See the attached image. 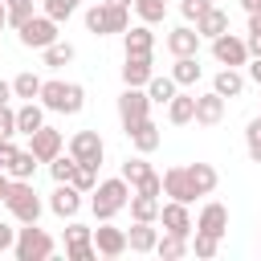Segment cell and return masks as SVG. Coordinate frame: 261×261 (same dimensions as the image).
Listing matches in <instances>:
<instances>
[{
    "instance_id": "6da1fadb",
    "label": "cell",
    "mask_w": 261,
    "mask_h": 261,
    "mask_svg": "<svg viewBox=\"0 0 261 261\" xmlns=\"http://www.w3.org/2000/svg\"><path fill=\"white\" fill-rule=\"evenodd\" d=\"M41 106L57 114H77L86 106V90L77 82H45L41 86Z\"/></svg>"
},
{
    "instance_id": "7a4b0ae2",
    "label": "cell",
    "mask_w": 261,
    "mask_h": 261,
    "mask_svg": "<svg viewBox=\"0 0 261 261\" xmlns=\"http://www.w3.org/2000/svg\"><path fill=\"white\" fill-rule=\"evenodd\" d=\"M130 184L122 179V175H114V179H102L98 188H94V216L98 220H110L114 212H122L126 204H130Z\"/></svg>"
},
{
    "instance_id": "3957f363",
    "label": "cell",
    "mask_w": 261,
    "mask_h": 261,
    "mask_svg": "<svg viewBox=\"0 0 261 261\" xmlns=\"http://www.w3.org/2000/svg\"><path fill=\"white\" fill-rule=\"evenodd\" d=\"M4 208H8L20 224H37V220H41V200H37L33 179H12V184H8V196H4Z\"/></svg>"
},
{
    "instance_id": "277c9868",
    "label": "cell",
    "mask_w": 261,
    "mask_h": 261,
    "mask_svg": "<svg viewBox=\"0 0 261 261\" xmlns=\"http://www.w3.org/2000/svg\"><path fill=\"white\" fill-rule=\"evenodd\" d=\"M53 237L45 232V228H37V224H24V228H16V245H12V253H16V261H45V257H53Z\"/></svg>"
},
{
    "instance_id": "5b68a950",
    "label": "cell",
    "mask_w": 261,
    "mask_h": 261,
    "mask_svg": "<svg viewBox=\"0 0 261 261\" xmlns=\"http://www.w3.org/2000/svg\"><path fill=\"white\" fill-rule=\"evenodd\" d=\"M86 29L90 33H98V37H106V33H126L130 29V16H126V8L122 4H94L90 12H86Z\"/></svg>"
},
{
    "instance_id": "8992f818",
    "label": "cell",
    "mask_w": 261,
    "mask_h": 261,
    "mask_svg": "<svg viewBox=\"0 0 261 261\" xmlns=\"http://www.w3.org/2000/svg\"><path fill=\"white\" fill-rule=\"evenodd\" d=\"M57 41V20L53 16H29L20 24V45L24 49H49Z\"/></svg>"
},
{
    "instance_id": "52a82bcc",
    "label": "cell",
    "mask_w": 261,
    "mask_h": 261,
    "mask_svg": "<svg viewBox=\"0 0 261 261\" xmlns=\"http://www.w3.org/2000/svg\"><path fill=\"white\" fill-rule=\"evenodd\" d=\"M118 118H122V130H130L135 122L151 118V98H147L139 86H126L122 98H118Z\"/></svg>"
},
{
    "instance_id": "ba28073f",
    "label": "cell",
    "mask_w": 261,
    "mask_h": 261,
    "mask_svg": "<svg viewBox=\"0 0 261 261\" xmlns=\"http://www.w3.org/2000/svg\"><path fill=\"white\" fill-rule=\"evenodd\" d=\"M69 155H73L77 163H90V167H98V163H102V155H106V147H102V135H98V130H77V135L69 139Z\"/></svg>"
},
{
    "instance_id": "9c48e42d",
    "label": "cell",
    "mask_w": 261,
    "mask_h": 261,
    "mask_svg": "<svg viewBox=\"0 0 261 261\" xmlns=\"http://www.w3.org/2000/svg\"><path fill=\"white\" fill-rule=\"evenodd\" d=\"M212 57H216L220 65H245V61H249V41H241V37H232V33H220V37L212 41Z\"/></svg>"
},
{
    "instance_id": "30bf717a",
    "label": "cell",
    "mask_w": 261,
    "mask_h": 261,
    "mask_svg": "<svg viewBox=\"0 0 261 261\" xmlns=\"http://www.w3.org/2000/svg\"><path fill=\"white\" fill-rule=\"evenodd\" d=\"M159 220H163L167 232H179V237H192V232H196V220H192L188 204H179V200L163 204V208H159Z\"/></svg>"
},
{
    "instance_id": "8fae6325",
    "label": "cell",
    "mask_w": 261,
    "mask_h": 261,
    "mask_svg": "<svg viewBox=\"0 0 261 261\" xmlns=\"http://www.w3.org/2000/svg\"><path fill=\"white\" fill-rule=\"evenodd\" d=\"M29 139H33V143H29V151H33L41 163H53V159L61 155V130H53V126H41V130H33Z\"/></svg>"
},
{
    "instance_id": "7c38bea8",
    "label": "cell",
    "mask_w": 261,
    "mask_h": 261,
    "mask_svg": "<svg viewBox=\"0 0 261 261\" xmlns=\"http://www.w3.org/2000/svg\"><path fill=\"white\" fill-rule=\"evenodd\" d=\"M94 249H98L102 257H122L130 245H126V232H122V228H114V224L102 220V228H94Z\"/></svg>"
},
{
    "instance_id": "4fadbf2b",
    "label": "cell",
    "mask_w": 261,
    "mask_h": 261,
    "mask_svg": "<svg viewBox=\"0 0 261 261\" xmlns=\"http://www.w3.org/2000/svg\"><path fill=\"white\" fill-rule=\"evenodd\" d=\"M163 192H167L171 200H179V204H192V200H196V188H192V179H188V167H167V171H163Z\"/></svg>"
},
{
    "instance_id": "5bb4252c",
    "label": "cell",
    "mask_w": 261,
    "mask_h": 261,
    "mask_svg": "<svg viewBox=\"0 0 261 261\" xmlns=\"http://www.w3.org/2000/svg\"><path fill=\"white\" fill-rule=\"evenodd\" d=\"M49 208H53L61 220H73V216H77V208H82V192H77L73 184H57V188H53V196H49Z\"/></svg>"
},
{
    "instance_id": "9a60e30c",
    "label": "cell",
    "mask_w": 261,
    "mask_h": 261,
    "mask_svg": "<svg viewBox=\"0 0 261 261\" xmlns=\"http://www.w3.org/2000/svg\"><path fill=\"white\" fill-rule=\"evenodd\" d=\"M196 228H200V232H212V237H224V232H228V208L216 204V200H208V204L200 208V216H196Z\"/></svg>"
},
{
    "instance_id": "2e32d148",
    "label": "cell",
    "mask_w": 261,
    "mask_h": 261,
    "mask_svg": "<svg viewBox=\"0 0 261 261\" xmlns=\"http://www.w3.org/2000/svg\"><path fill=\"white\" fill-rule=\"evenodd\" d=\"M151 77H155V69H151V53H126L122 82H126V86H147Z\"/></svg>"
},
{
    "instance_id": "e0dca14e",
    "label": "cell",
    "mask_w": 261,
    "mask_h": 261,
    "mask_svg": "<svg viewBox=\"0 0 261 261\" xmlns=\"http://www.w3.org/2000/svg\"><path fill=\"white\" fill-rule=\"evenodd\" d=\"M167 49H171L175 57H196V49H200V33H196L192 24H179V29L167 33Z\"/></svg>"
},
{
    "instance_id": "ac0fdd59",
    "label": "cell",
    "mask_w": 261,
    "mask_h": 261,
    "mask_svg": "<svg viewBox=\"0 0 261 261\" xmlns=\"http://www.w3.org/2000/svg\"><path fill=\"white\" fill-rule=\"evenodd\" d=\"M224 118V98L212 90V94H196V122L200 126H216Z\"/></svg>"
},
{
    "instance_id": "d6986e66",
    "label": "cell",
    "mask_w": 261,
    "mask_h": 261,
    "mask_svg": "<svg viewBox=\"0 0 261 261\" xmlns=\"http://www.w3.org/2000/svg\"><path fill=\"white\" fill-rule=\"evenodd\" d=\"M151 224H155V220H135V224L126 228V245H130V253H155L159 232H155Z\"/></svg>"
},
{
    "instance_id": "ffe728a7",
    "label": "cell",
    "mask_w": 261,
    "mask_h": 261,
    "mask_svg": "<svg viewBox=\"0 0 261 261\" xmlns=\"http://www.w3.org/2000/svg\"><path fill=\"white\" fill-rule=\"evenodd\" d=\"M167 122H171V126L196 122V94H175V98L167 102Z\"/></svg>"
},
{
    "instance_id": "44dd1931",
    "label": "cell",
    "mask_w": 261,
    "mask_h": 261,
    "mask_svg": "<svg viewBox=\"0 0 261 261\" xmlns=\"http://www.w3.org/2000/svg\"><path fill=\"white\" fill-rule=\"evenodd\" d=\"M188 179H192L196 196H212V192H216V184H220V175H216V167H212V163H188Z\"/></svg>"
},
{
    "instance_id": "7402d4cb",
    "label": "cell",
    "mask_w": 261,
    "mask_h": 261,
    "mask_svg": "<svg viewBox=\"0 0 261 261\" xmlns=\"http://www.w3.org/2000/svg\"><path fill=\"white\" fill-rule=\"evenodd\" d=\"M196 33H200V37H208V41H216L220 33H228V12L212 4V8H208L200 20H196Z\"/></svg>"
},
{
    "instance_id": "603a6c76",
    "label": "cell",
    "mask_w": 261,
    "mask_h": 261,
    "mask_svg": "<svg viewBox=\"0 0 261 261\" xmlns=\"http://www.w3.org/2000/svg\"><path fill=\"white\" fill-rule=\"evenodd\" d=\"M126 135H130V143H135V147H139V151H143V155H147V151H155V147H159V126H155V122H151V118H143V122H135V126H130V130H126Z\"/></svg>"
},
{
    "instance_id": "cb8c5ba5",
    "label": "cell",
    "mask_w": 261,
    "mask_h": 261,
    "mask_svg": "<svg viewBox=\"0 0 261 261\" xmlns=\"http://www.w3.org/2000/svg\"><path fill=\"white\" fill-rule=\"evenodd\" d=\"M122 49H126V53H151V49H155V37H151V29H147V24H135V29H126V33H122Z\"/></svg>"
},
{
    "instance_id": "d4e9b609",
    "label": "cell",
    "mask_w": 261,
    "mask_h": 261,
    "mask_svg": "<svg viewBox=\"0 0 261 261\" xmlns=\"http://www.w3.org/2000/svg\"><path fill=\"white\" fill-rule=\"evenodd\" d=\"M212 90H216L220 98H237V94L245 90V77L237 73V65H224V69L216 73V82H212Z\"/></svg>"
},
{
    "instance_id": "484cf974",
    "label": "cell",
    "mask_w": 261,
    "mask_h": 261,
    "mask_svg": "<svg viewBox=\"0 0 261 261\" xmlns=\"http://www.w3.org/2000/svg\"><path fill=\"white\" fill-rule=\"evenodd\" d=\"M159 196H147V192H130V216L135 220H159Z\"/></svg>"
},
{
    "instance_id": "4316f807",
    "label": "cell",
    "mask_w": 261,
    "mask_h": 261,
    "mask_svg": "<svg viewBox=\"0 0 261 261\" xmlns=\"http://www.w3.org/2000/svg\"><path fill=\"white\" fill-rule=\"evenodd\" d=\"M192 245H188V237H179V232H163L159 241H155V253L163 257V261H175V257H184Z\"/></svg>"
},
{
    "instance_id": "83f0119b",
    "label": "cell",
    "mask_w": 261,
    "mask_h": 261,
    "mask_svg": "<svg viewBox=\"0 0 261 261\" xmlns=\"http://www.w3.org/2000/svg\"><path fill=\"white\" fill-rule=\"evenodd\" d=\"M41 126H45L41 106H37V102H24V106L16 110V130H20V135H33V130H41Z\"/></svg>"
},
{
    "instance_id": "f1b7e54d",
    "label": "cell",
    "mask_w": 261,
    "mask_h": 261,
    "mask_svg": "<svg viewBox=\"0 0 261 261\" xmlns=\"http://www.w3.org/2000/svg\"><path fill=\"white\" fill-rule=\"evenodd\" d=\"M171 77H175V86H196L200 82V61L196 57H175Z\"/></svg>"
},
{
    "instance_id": "f546056e",
    "label": "cell",
    "mask_w": 261,
    "mask_h": 261,
    "mask_svg": "<svg viewBox=\"0 0 261 261\" xmlns=\"http://www.w3.org/2000/svg\"><path fill=\"white\" fill-rule=\"evenodd\" d=\"M41 53H45V65H49V69H61V65H69V61H73V53H77V49H73L69 41H53V45H49V49H41Z\"/></svg>"
},
{
    "instance_id": "4dcf8cb0",
    "label": "cell",
    "mask_w": 261,
    "mask_h": 261,
    "mask_svg": "<svg viewBox=\"0 0 261 261\" xmlns=\"http://www.w3.org/2000/svg\"><path fill=\"white\" fill-rule=\"evenodd\" d=\"M41 86H45V82H41L37 73H16V77H12V94H16V98H24V102L41 98Z\"/></svg>"
},
{
    "instance_id": "1f68e13d",
    "label": "cell",
    "mask_w": 261,
    "mask_h": 261,
    "mask_svg": "<svg viewBox=\"0 0 261 261\" xmlns=\"http://www.w3.org/2000/svg\"><path fill=\"white\" fill-rule=\"evenodd\" d=\"M147 98L159 102V106L171 102V98H175V77H171V73H167V77H151V82H147Z\"/></svg>"
},
{
    "instance_id": "d6a6232c",
    "label": "cell",
    "mask_w": 261,
    "mask_h": 261,
    "mask_svg": "<svg viewBox=\"0 0 261 261\" xmlns=\"http://www.w3.org/2000/svg\"><path fill=\"white\" fill-rule=\"evenodd\" d=\"M37 163H41V159H37L33 151H16V159L8 163V175H12V179H33Z\"/></svg>"
},
{
    "instance_id": "836d02e7",
    "label": "cell",
    "mask_w": 261,
    "mask_h": 261,
    "mask_svg": "<svg viewBox=\"0 0 261 261\" xmlns=\"http://www.w3.org/2000/svg\"><path fill=\"white\" fill-rule=\"evenodd\" d=\"M69 184H73L82 196H86V192H94V188H98V167H90V163H77V167H73V175H69Z\"/></svg>"
},
{
    "instance_id": "e575fe53",
    "label": "cell",
    "mask_w": 261,
    "mask_h": 261,
    "mask_svg": "<svg viewBox=\"0 0 261 261\" xmlns=\"http://www.w3.org/2000/svg\"><path fill=\"white\" fill-rule=\"evenodd\" d=\"M118 175H122V179H126L130 188H139V184H143V179L151 175V163H147V159H126Z\"/></svg>"
},
{
    "instance_id": "d590c367",
    "label": "cell",
    "mask_w": 261,
    "mask_h": 261,
    "mask_svg": "<svg viewBox=\"0 0 261 261\" xmlns=\"http://www.w3.org/2000/svg\"><path fill=\"white\" fill-rule=\"evenodd\" d=\"M135 12L143 16V24H155L167 16V0H135Z\"/></svg>"
},
{
    "instance_id": "8d00e7d4",
    "label": "cell",
    "mask_w": 261,
    "mask_h": 261,
    "mask_svg": "<svg viewBox=\"0 0 261 261\" xmlns=\"http://www.w3.org/2000/svg\"><path fill=\"white\" fill-rule=\"evenodd\" d=\"M41 4H45V16H53V20L61 24V20H69V16L77 12L82 0H41Z\"/></svg>"
},
{
    "instance_id": "74e56055",
    "label": "cell",
    "mask_w": 261,
    "mask_h": 261,
    "mask_svg": "<svg viewBox=\"0 0 261 261\" xmlns=\"http://www.w3.org/2000/svg\"><path fill=\"white\" fill-rule=\"evenodd\" d=\"M216 249H220V237L196 228V237H192V253H196V257H216Z\"/></svg>"
},
{
    "instance_id": "f35d334b",
    "label": "cell",
    "mask_w": 261,
    "mask_h": 261,
    "mask_svg": "<svg viewBox=\"0 0 261 261\" xmlns=\"http://www.w3.org/2000/svg\"><path fill=\"white\" fill-rule=\"evenodd\" d=\"M4 4H8V24H16V29L33 16V0H4Z\"/></svg>"
},
{
    "instance_id": "ab89813d",
    "label": "cell",
    "mask_w": 261,
    "mask_h": 261,
    "mask_svg": "<svg viewBox=\"0 0 261 261\" xmlns=\"http://www.w3.org/2000/svg\"><path fill=\"white\" fill-rule=\"evenodd\" d=\"M73 167H77V159H73V155H69V159H65V155H57V159L49 163V171H53V179H57V184H69Z\"/></svg>"
},
{
    "instance_id": "60d3db41",
    "label": "cell",
    "mask_w": 261,
    "mask_h": 261,
    "mask_svg": "<svg viewBox=\"0 0 261 261\" xmlns=\"http://www.w3.org/2000/svg\"><path fill=\"white\" fill-rule=\"evenodd\" d=\"M245 143H249V155H253V163H261V118H253V122L245 126Z\"/></svg>"
},
{
    "instance_id": "b9f144b4",
    "label": "cell",
    "mask_w": 261,
    "mask_h": 261,
    "mask_svg": "<svg viewBox=\"0 0 261 261\" xmlns=\"http://www.w3.org/2000/svg\"><path fill=\"white\" fill-rule=\"evenodd\" d=\"M86 241H94V228H86V224H69L65 228V245H86Z\"/></svg>"
},
{
    "instance_id": "7bdbcfd3",
    "label": "cell",
    "mask_w": 261,
    "mask_h": 261,
    "mask_svg": "<svg viewBox=\"0 0 261 261\" xmlns=\"http://www.w3.org/2000/svg\"><path fill=\"white\" fill-rule=\"evenodd\" d=\"M65 257H69V261H94L98 249H94V241H86V245H65Z\"/></svg>"
},
{
    "instance_id": "ee69618b",
    "label": "cell",
    "mask_w": 261,
    "mask_h": 261,
    "mask_svg": "<svg viewBox=\"0 0 261 261\" xmlns=\"http://www.w3.org/2000/svg\"><path fill=\"white\" fill-rule=\"evenodd\" d=\"M0 135H8V139H12V135H20V130H16V110H12L8 102L0 106Z\"/></svg>"
},
{
    "instance_id": "f6af8a7d",
    "label": "cell",
    "mask_w": 261,
    "mask_h": 261,
    "mask_svg": "<svg viewBox=\"0 0 261 261\" xmlns=\"http://www.w3.org/2000/svg\"><path fill=\"white\" fill-rule=\"evenodd\" d=\"M179 8H184V16H188V20H200V16L212 8V0H184Z\"/></svg>"
},
{
    "instance_id": "bcb514c9",
    "label": "cell",
    "mask_w": 261,
    "mask_h": 261,
    "mask_svg": "<svg viewBox=\"0 0 261 261\" xmlns=\"http://www.w3.org/2000/svg\"><path fill=\"white\" fill-rule=\"evenodd\" d=\"M12 245H16V228H8V224L0 220V253H8Z\"/></svg>"
},
{
    "instance_id": "7dc6e473",
    "label": "cell",
    "mask_w": 261,
    "mask_h": 261,
    "mask_svg": "<svg viewBox=\"0 0 261 261\" xmlns=\"http://www.w3.org/2000/svg\"><path fill=\"white\" fill-rule=\"evenodd\" d=\"M12 159H16V147H12L8 139H4V143H0V167L8 171V163H12Z\"/></svg>"
},
{
    "instance_id": "c3c4849f",
    "label": "cell",
    "mask_w": 261,
    "mask_h": 261,
    "mask_svg": "<svg viewBox=\"0 0 261 261\" xmlns=\"http://www.w3.org/2000/svg\"><path fill=\"white\" fill-rule=\"evenodd\" d=\"M249 57H261V33H249Z\"/></svg>"
},
{
    "instance_id": "681fc988",
    "label": "cell",
    "mask_w": 261,
    "mask_h": 261,
    "mask_svg": "<svg viewBox=\"0 0 261 261\" xmlns=\"http://www.w3.org/2000/svg\"><path fill=\"white\" fill-rule=\"evenodd\" d=\"M249 77L261 86V57H253V65H249Z\"/></svg>"
},
{
    "instance_id": "f907efd6",
    "label": "cell",
    "mask_w": 261,
    "mask_h": 261,
    "mask_svg": "<svg viewBox=\"0 0 261 261\" xmlns=\"http://www.w3.org/2000/svg\"><path fill=\"white\" fill-rule=\"evenodd\" d=\"M249 33H261V8H257V12H249Z\"/></svg>"
},
{
    "instance_id": "816d5d0a",
    "label": "cell",
    "mask_w": 261,
    "mask_h": 261,
    "mask_svg": "<svg viewBox=\"0 0 261 261\" xmlns=\"http://www.w3.org/2000/svg\"><path fill=\"white\" fill-rule=\"evenodd\" d=\"M8 184H12V179H8V175H4V167H0V204H4V196H8Z\"/></svg>"
},
{
    "instance_id": "f5cc1de1",
    "label": "cell",
    "mask_w": 261,
    "mask_h": 261,
    "mask_svg": "<svg viewBox=\"0 0 261 261\" xmlns=\"http://www.w3.org/2000/svg\"><path fill=\"white\" fill-rule=\"evenodd\" d=\"M8 98H12V86H8V82H0V106H4Z\"/></svg>"
},
{
    "instance_id": "db71d44e",
    "label": "cell",
    "mask_w": 261,
    "mask_h": 261,
    "mask_svg": "<svg viewBox=\"0 0 261 261\" xmlns=\"http://www.w3.org/2000/svg\"><path fill=\"white\" fill-rule=\"evenodd\" d=\"M241 8H245V12H257V8H261V0H241Z\"/></svg>"
},
{
    "instance_id": "11a10c76",
    "label": "cell",
    "mask_w": 261,
    "mask_h": 261,
    "mask_svg": "<svg viewBox=\"0 0 261 261\" xmlns=\"http://www.w3.org/2000/svg\"><path fill=\"white\" fill-rule=\"evenodd\" d=\"M4 24H8V4L0 0V29H4Z\"/></svg>"
},
{
    "instance_id": "9f6ffc18",
    "label": "cell",
    "mask_w": 261,
    "mask_h": 261,
    "mask_svg": "<svg viewBox=\"0 0 261 261\" xmlns=\"http://www.w3.org/2000/svg\"><path fill=\"white\" fill-rule=\"evenodd\" d=\"M106 4H122V8H126V4H135V0H106Z\"/></svg>"
},
{
    "instance_id": "6f0895ef",
    "label": "cell",
    "mask_w": 261,
    "mask_h": 261,
    "mask_svg": "<svg viewBox=\"0 0 261 261\" xmlns=\"http://www.w3.org/2000/svg\"><path fill=\"white\" fill-rule=\"evenodd\" d=\"M4 139H8V135H0V143H4Z\"/></svg>"
}]
</instances>
